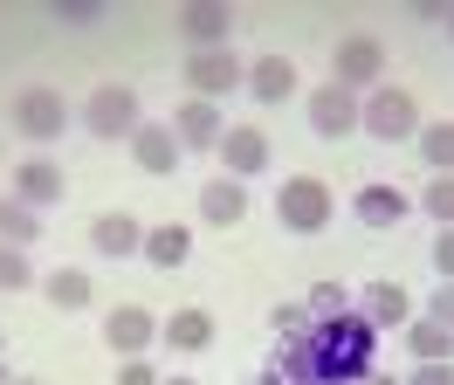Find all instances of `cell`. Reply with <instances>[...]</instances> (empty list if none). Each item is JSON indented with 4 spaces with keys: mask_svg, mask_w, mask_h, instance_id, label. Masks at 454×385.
<instances>
[{
    "mask_svg": "<svg viewBox=\"0 0 454 385\" xmlns=\"http://www.w3.org/2000/svg\"><path fill=\"white\" fill-rule=\"evenodd\" d=\"M372 344H379V330L358 317V310H344L338 324H317L310 330V351H317V372L331 385H358L372 372Z\"/></svg>",
    "mask_w": 454,
    "mask_h": 385,
    "instance_id": "obj_1",
    "label": "cell"
},
{
    "mask_svg": "<svg viewBox=\"0 0 454 385\" xmlns=\"http://www.w3.org/2000/svg\"><path fill=\"white\" fill-rule=\"evenodd\" d=\"M420 104H413V90H399V82H379L358 97V131L379 138V145H406V138H420Z\"/></svg>",
    "mask_w": 454,
    "mask_h": 385,
    "instance_id": "obj_2",
    "label": "cell"
},
{
    "mask_svg": "<svg viewBox=\"0 0 454 385\" xmlns=\"http://www.w3.org/2000/svg\"><path fill=\"white\" fill-rule=\"evenodd\" d=\"M331 214H338V200H331V186L317 172H296V179L276 186V220H283L289 234H324Z\"/></svg>",
    "mask_w": 454,
    "mask_h": 385,
    "instance_id": "obj_3",
    "label": "cell"
},
{
    "mask_svg": "<svg viewBox=\"0 0 454 385\" xmlns=\"http://www.w3.org/2000/svg\"><path fill=\"white\" fill-rule=\"evenodd\" d=\"M145 117H138V90L131 82H97L90 90V104H83V131L90 138H104V145H131V131H138Z\"/></svg>",
    "mask_w": 454,
    "mask_h": 385,
    "instance_id": "obj_4",
    "label": "cell"
},
{
    "mask_svg": "<svg viewBox=\"0 0 454 385\" xmlns=\"http://www.w3.org/2000/svg\"><path fill=\"white\" fill-rule=\"evenodd\" d=\"M179 69H186V97H207V104H227V97L248 82V62L234 49H193Z\"/></svg>",
    "mask_w": 454,
    "mask_h": 385,
    "instance_id": "obj_5",
    "label": "cell"
},
{
    "mask_svg": "<svg viewBox=\"0 0 454 385\" xmlns=\"http://www.w3.org/2000/svg\"><path fill=\"white\" fill-rule=\"evenodd\" d=\"M69 124H76V110L62 104V90H49V82H28V90L14 97V131L35 138V145H56Z\"/></svg>",
    "mask_w": 454,
    "mask_h": 385,
    "instance_id": "obj_6",
    "label": "cell"
},
{
    "mask_svg": "<svg viewBox=\"0 0 454 385\" xmlns=\"http://www.w3.org/2000/svg\"><path fill=\"white\" fill-rule=\"evenodd\" d=\"M379 76H386V42L379 35H344L338 55H331V82L365 97V90H379Z\"/></svg>",
    "mask_w": 454,
    "mask_h": 385,
    "instance_id": "obj_7",
    "label": "cell"
},
{
    "mask_svg": "<svg viewBox=\"0 0 454 385\" xmlns=\"http://www.w3.org/2000/svg\"><path fill=\"white\" fill-rule=\"evenodd\" d=\"M214 159H221V172L227 179H255V172H269V131L262 124H227L221 131V145H214Z\"/></svg>",
    "mask_w": 454,
    "mask_h": 385,
    "instance_id": "obj_8",
    "label": "cell"
},
{
    "mask_svg": "<svg viewBox=\"0 0 454 385\" xmlns=\"http://www.w3.org/2000/svg\"><path fill=\"white\" fill-rule=\"evenodd\" d=\"M104 344H111L117 358H145L159 344V317H152L145 302H117V310H104Z\"/></svg>",
    "mask_w": 454,
    "mask_h": 385,
    "instance_id": "obj_9",
    "label": "cell"
},
{
    "mask_svg": "<svg viewBox=\"0 0 454 385\" xmlns=\"http://www.w3.org/2000/svg\"><path fill=\"white\" fill-rule=\"evenodd\" d=\"M303 104H310V131L324 138V145H338V138L358 131V97H351V90H338V82H317Z\"/></svg>",
    "mask_w": 454,
    "mask_h": 385,
    "instance_id": "obj_10",
    "label": "cell"
},
{
    "mask_svg": "<svg viewBox=\"0 0 454 385\" xmlns=\"http://www.w3.org/2000/svg\"><path fill=\"white\" fill-rule=\"evenodd\" d=\"M179 42H186V49H227V42H234V7H227V0L179 7Z\"/></svg>",
    "mask_w": 454,
    "mask_h": 385,
    "instance_id": "obj_11",
    "label": "cell"
},
{
    "mask_svg": "<svg viewBox=\"0 0 454 385\" xmlns=\"http://www.w3.org/2000/svg\"><path fill=\"white\" fill-rule=\"evenodd\" d=\"M14 200H21V207H35V214H42V207H62V200H69L62 165H56V159H21V165H14Z\"/></svg>",
    "mask_w": 454,
    "mask_h": 385,
    "instance_id": "obj_12",
    "label": "cell"
},
{
    "mask_svg": "<svg viewBox=\"0 0 454 385\" xmlns=\"http://www.w3.org/2000/svg\"><path fill=\"white\" fill-rule=\"evenodd\" d=\"M90 248H97L104 262H131V255L145 248V220H138V214H124V207H111V214L90 220Z\"/></svg>",
    "mask_w": 454,
    "mask_h": 385,
    "instance_id": "obj_13",
    "label": "cell"
},
{
    "mask_svg": "<svg viewBox=\"0 0 454 385\" xmlns=\"http://www.w3.org/2000/svg\"><path fill=\"white\" fill-rule=\"evenodd\" d=\"M221 104H207V97H186V104L172 110V138H179V152H214L221 145Z\"/></svg>",
    "mask_w": 454,
    "mask_h": 385,
    "instance_id": "obj_14",
    "label": "cell"
},
{
    "mask_svg": "<svg viewBox=\"0 0 454 385\" xmlns=\"http://www.w3.org/2000/svg\"><path fill=\"white\" fill-rule=\"evenodd\" d=\"M179 159H186V152H179L172 124H138V131H131V165H138V172L172 179V172H179Z\"/></svg>",
    "mask_w": 454,
    "mask_h": 385,
    "instance_id": "obj_15",
    "label": "cell"
},
{
    "mask_svg": "<svg viewBox=\"0 0 454 385\" xmlns=\"http://www.w3.org/2000/svg\"><path fill=\"white\" fill-rule=\"evenodd\" d=\"M200 220H207V227H241V220H248V186L227 179V172H214V179L200 186Z\"/></svg>",
    "mask_w": 454,
    "mask_h": 385,
    "instance_id": "obj_16",
    "label": "cell"
},
{
    "mask_svg": "<svg viewBox=\"0 0 454 385\" xmlns=\"http://www.w3.org/2000/svg\"><path fill=\"white\" fill-rule=\"evenodd\" d=\"M351 214L365 220V227H379V234H386V227H399V220L413 214V200H406L399 186H386V179H372V186H358V200H351Z\"/></svg>",
    "mask_w": 454,
    "mask_h": 385,
    "instance_id": "obj_17",
    "label": "cell"
},
{
    "mask_svg": "<svg viewBox=\"0 0 454 385\" xmlns=\"http://www.w3.org/2000/svg\"><path fill=\"white\" fill-rule=\"evenodd\" d=\"M358 317H365L372 330H406L413 324V296H406L399 282H372L365 302H358Z\"/></svg>",
    "mask_w": 454,
    "mask_h": 385,
    "instance_id": "obj_18",
    "label": "cell"
},
{
    "mask_svg": "<svg viewBox=\"0 0 454 385\" xmlns=\"http://www.w3.org/2000/svg\"><path fill=\"white\" fill-rule=\"evenodd\" d=\"M248 90H255V104L296 97V62H289V55H255V62H248Z\"/></svg>",
    "mask_w": 454,
    "mask_h": 385,
    "instance_id": "obj_19",
    "label": "cell"
},
{
    "mask_svg": "<svg viewBox=\"0 0 454 385\" xmlns=\"http://www.w3.org/2000/svg\"><path fill=\"white\" fill-rule=\"evenodd\" d=\"M159 337H166L172 351H186V358L207 351V344H214V310H200V302L193 310H172L166 324H159Z\"/></svg>",
    "mask_w": 454,
    "mask_h": 385,
    "instance_id": "obj_20",
    "label": "cell"
},
{
    "mask_svg": "<svg viewBox=\"0 0 454 385\" xmlns=\"http://www.w3.org/2000/svg\"><path fill=\"white\" fill-rule=\"evenodd\" d=\"M152 269H179L186 255H193V227H179V220H166V227H145V248H138Z\"/></svg>",
    "mask_w": 454,
    "mask_h": 385,
    "instance_id": "obj_21",
    "label": "cell"
},
{
    "mask_svg": "<svg viewBox=\"0 0 454 385\" xmlns=\"http://www.w3.org/2000/svg\"><path fill=\"white\" fill-rule=\"evenodd\" d=\"M35 289H42L49 310H62V317H69V310H90V296H97V282H90L83 269H56V275H42Z\"/></svg>",
    "mask_w": 454,
    "mask_h": 385,
    "instance_id": "obj_22",
    "label": "cell"
},
{
    "mask_svg": "<svg viewBox=\"0 0 454 385\" xmlns=\"http://www.w3.org/2000/svg\"><path fill=\"white\" fill-rule=\"evenodd\" d=\"M269 372H276L283 385H310V379H324V372H317L310 337H276V358H269Z\"/></svg>",
    "mask_w": 454,
    "mask_h": 385,
    "instance_id": "obj_23",
    "label": "cell"
},
{
    "mask_svg": "<svg viewBox=\"0 0 454 385\" xmlns=\"http://www.w3.org/2000/svg\"><path fill=\"white\" fill-rule=\"evenodd\" d=\"M399 337H406L413 365H441V358H454V330H448V324H434V317H413Z\"/></svg>",
    "mask_w": 454,
    "mask_h": 385,
    "instance_id": "obj_24",
    "label": "cell"
},
{
    "mask_svg": "<svg viewBox=\"0 0 454 385\" xmlns=\"http://www.w3.org/2000/svg\"><path fill=\"white\" fill-rule=\"evenodd\" d=\"M420 159L434 172H454V117H427L420 124Z\"/></svg>",
    "mask_w": 454,
    "mask_h": 385,
    "instance_id": "obj_25",
    "label": "cell"
},
{
    "mask_svg": "<svg viewBox=\"0 0 454 385\" xmlns=\"http://www.w3.org/2000/svg\"><path fill=\"white\" fill-rule=\"evenodd\" d=\"M35 234H42V214H35V207H21V200H7V192H0V241H7V248H28Z\"/></svg>",
    "mask_w": 454,
    "mask_h": 385,
    "instance_id": "obj_26",
    "label": "cell"
},
{
    "mask_svg": "<svg viewBox=\"0 0 454 385\" xmlns=\"http://www.w3.org/2000/svg\"><path fill=\"white\" fill-rule=\"evenodd\" d=\"M303 310H310L317 324H338L344 310H351V296H344V282H310V296H303Z\"/></svg>",
    "mask_w": 454,
    "mask_h": 385,
    "instance_id": "obj_27",
    "label": "cell"
},
{
    "mask_svg": "<svg viewBox=\"0 0 454 385\" xmlns=\"http://www.w3.org/2000/svg\"><path fill=\"white\" fill-rule=\"evenodd\" d=\"M420 207H427V220H434V227H454V172H434V179H427Z\"/></svg>",
    "mask_w": 454,
    "mask_h": 385,
    "instance_id": "obj_28",
    "label": "cell"
},
{
    "mask_svg": "<svg viewBox=\"0 0 454 385\" xmlns=\"http://www.w3.org/2000/svg\"><path fill=\"white\" fill-rule=\"evenodd\" d=\"M35 282H42V275L28 269V248H7V241H0V289L14 296V289H35Z\"/></svg>",
    "mask_w": 454,
    "mask_h": 385,
    "instance_id": "obj_29",
    "label": "cell"
},
{
    "mask_svg": "<svg viewBox=\"0 0 454 385\" xmlns=\"http://www.w3.org/2000/svg\"><path fill=\"white\" fill-rule=\"evenodd\" d=\"M269 330H276V337H310L317 317L303 310V302H276V310H269Z\"/></svg>",
    "mask_w": 454,
    "mask_h": 385,
    "instance_id": "obj_30",
    "label": "cell"
},
{
    "mask_svg": "<svg viewBox=\"0 0 454 385\" xmlns=\"http://www.w3.org/2000/svg\"><path fill=\"white\" fill-rule=\"evenodd\" d=\"M427 262H434V275H441V282H454V227H441V234H434Z\"/></svg>",
    "mask_w": 454,
    "mask_h": 385,
    "instance_id": "obj_31",
    "label": "cell"
},
{
    "mask_svg": "<svg viewBox=\"0 0 454 385\" xmlns=\"http://www.w3.org/2000/svg\"><path fill=\"white\" fill-rule=\"evenodd\" d=\"M399 385H454V358H441V365H413Z\"/></svg>",
    "mask_w": 454,
    "mask_h": 385,
    "instance_id": "obj_32",
    "label": "cell"
},
{
    "mask_svg": "<svg viewBox=\"0 0 454 385\" xmlns=\"http://www.w3.org/2000/svg\"><path fill=\"white\" fill-rule=\"evenodd\" d=\"M97 14H104V0H62L56 7V21H69V28H90Z\"/></svg>",
    "mask_w": 454,
    "mask_h": 385,
    "instance_id": "obj_33",
    "label": "cell"
},
{
    "mask_svg": "<svg viewBox=\"0 0 454 385\" xmlns=\"http://www.w3.org/2000/svg\"><path fill=\"white\" fill-rule=\"evenodd\" d=\"M117 385H159V365H152V358H124V365H117Z\"/></svg>",
    "mask_w": 454,
    "mask_h": 385,
    "instance_id": "obj_34",
    "label": "cell"
},
{
    "mask_svg": "<svg viewBox=\"0 0 454 385\" xmlns=\"http://www.w3.org/2000/svg\"><path fill=\"white\" fill-rule=\"evenodd\" d=\"M427 317L454 330V282H441V289H434V302H427Z\"/></svg>",
    "mask_w": 454,
    "mask_h": 385,
    "instance_id": "obj_35",
    "label": "cell"
},
{
    "mask_svg": "<svg viewBox=\"0 0 454 385\" xmlns=\"http://www.w3.org/2000/svg\"><path fill=\"white\" fill-rule=\"evenodd\" d=\"M358 385H399V379H386V372H365V379H358Z\"/></svg>",
    "mask_w": 454,
    "mask_h": 385,
    "instance_id": "obj_36",
    "label": "cell"
},
{
    "mask_svg": "<svg viewBox=\"0 0 454 385\" xmlns=\"http://www.w3.org/2000/svg\"><path fill=\"white\" fill-rule=\"evenodd\" d=\"M248 385H283V379H276V372H255V379H248Z\"/></svg>",
    "mask_w": 454,
    "mask_h": 385,
    "instance_id": "obj_37",
    "label": "cell"
},
{
    "mask_svg": "<svg viewBox=\"0 0 454 385\" xmlns=\"http://www.w3.org/2000/svg\"><path fill=\"white\" fill-rule=\"evenodd\" d=\"M159 385H193V379H186V372H179V379H159Z\"/></svg>",
    "mask_w": 454,
    "mask_h": 385,
    "instance_id": "obj_38",
    "label": "cell"
},
{
    "mask_svg": "<svg viewBox=\"0 0 454 385\" xmlns=\"http://www.w3.org/2000/svg\"><path fill=\"white\" fill-rule=\"evenodd\" d=\"M7 385H42V379H7Z\"/></svg>",
    "mask_w": 454,
    "mask_h": 385,
    "instance_id": "obj_39",
    "label": "cell"
},
{
    "mask_svg": "<svg viewBox=\"0 0 454 385\" xmlns=\"http://www.w3.org/2000/svg\"><path fill=\"white\" fill-rule=\"evenodd\" d=\"M448 42H454V14H448Z\"/></svg>",
    "mask_w": 454,
    "mask_h": 385,
    "instance_id": "obj_40",
    "label": "cell"
},
{
    "mask_svg": "<svg viewBox=\"0 0 454 385\" xmlns=\"http://www.w3.org/2000/svg\"><path fill=\"white\" fill-rule=\"evenodd\" d=\"M0 351H7V337H0Z\"/></svg>",
    "mask_w": 454,
    "mask_h": 385,
    "instance_id": "obj_41",
    "label": "cell"
}]
</instances>
